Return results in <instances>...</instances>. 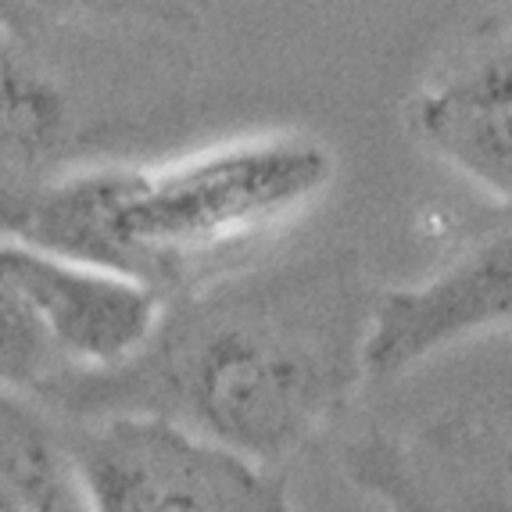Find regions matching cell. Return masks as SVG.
<instances>
[{"label": "cell", "mask_w": 512, "mask_h": 512, "mask_svg": "<svg viewBox=\"0 0 512 512\" xmlns=\"http://www.w3.org/2000/svg\"><path fill=\"white\" fill-rule=\"evenodd\" d=\"M8 8H11V4H0V18H4V15H8Z\"/></svg>", "instance_id": "obj_11"}, {"label": "cell", "mask_w": 512, "mask_h": 512, "mask_svg": "<svg viewBox=\"0 0 512 512\" xmlns=\"http://www.w3.org/2000/svg\"><path fill=\"white\" fill-rule=\"evenodd\" d=\"M333 151L265 133L162 165H83L40 190L8 237L133 276L165 301L215 258L280 230L333 180Z\"/></svg>", "instance_id": "obj_2"}, {"label": "cell", "mask_w": 512, "mask_h": 512, "mask_svg": "<svg viewBox=\"0 0 512 512\" xmlns=\"http://www.w3.org/2000/svg\"><path fill=\"white\" fill-rule=\"evenodd\" d=\"M416 137L512 208V33L470 51L412 104Z\"/></svg>", "instance_id": "obj_7"}, {"label": "cell", "mask_w": 512, "mask_h": 512, "mask_svg": "<svg viewBox=\"0 0 512 512\" xmlns=\"http://www.w3.org/2000/svg\"><path fill=\"white\" fill-rule=\"evenodd\" d=\"M90 512H294L280 477L151 416L58 423Z\"/></svg>", "instance_id": "obj_3"}, {"label": "cell", "mask_w": 512, "mask_h": 512, "mask_svg": "<svg viewBox=\"0 0 512 512\" xmlns=\"http://www.w3.org/2000/svg\"><path fill=\"white\" fill-rule=\"evenodd\" d=\"M76 133L79 104L47 51L40 8L11 4L0 18V237L47 183L65 176L61 158Z\"/></svg>", "instance_id": "obj_6"}, {"label": "cell", "mask_w": 512, "mask_h": 512, "mask_svg": "<svg viewBox=\"0 0 512 512\" xmlns=\"http://www.w3.org/2000/svg\"><path fill=\"white\" fill-rule=\"evenodd\" d=\"M0 280L29 308L65 376L129 366L151 344L169 301L133 276L0 237Z\"/></svg>", "instance_id": "obj_4"}, {"label": "cell", "mask_w": 512, "mask_h": 512, "mask_svg": "<svg viewBox=\"0 0 512 512\" xmlns=\"http://www.w3.org/2000/svg\"><path fill=\"white\" fill-rule=\"evenodd\" d=\"M0 512H90L58 419L0 391Z\"/></svg>", "instance_id": "obj_9"}, {"label": "cell", "mask_w": 512, "mask_h": 512, "mask_svg": "<svg viewBox=\"0 0 512 512\" xmlns=\"http://www.w3.org/2000/svg\"><path fill=\"white\" fill-rule=\"evenodd\" d=\"M419 473L437 512H512V412L444 416L419 441Z\"/></svg>", "instance_id": "obj_8"}, {"label": "cell", "mask_w": 512, "mask_h": 512, "mask_svg": "<svg viewBox=\"0 0 512 512\" xmlns=\"http://www.w3.org/2000/svg\"><path fill=\"white\" fill-rule=\"evenodd\" d=\"M512 323V222L477 240L441 273L416 287L387 291L369 308L359 366L384 380L430 351Z\"/></svg>", "instance_id": "obj_5"}, {"label": "cell", "mask_w": 512, "mask_h": 512, "mask_svg": "<svg viewBox=\"0 0 512 512\" xmlns=\"http://www.w3.org/2000/svg\"><path fill=\"white\" fill-rule=\"evenodd\" d=\"M369 319V316H366ZM341 280L319 273L269 280L165 305V319L129 366L61 376L36 405L65 423L151 416L269 466L291 455L362 376Z\"/></svg>", "instance_id": "obj_1"}, {"label": "cell", "mask_w": 512, "mask_h": 512, "mask_svg": "<svg viewBox=\"0 0 512 512\" xmlns=\"http://www.w3.org/2000/svg\"><path fill=\"white\" fill-rule=\"evenodd\" d=\"M61 376L65 366L51 351L36 319L0 280V391L40 398Z\"/></svg>", "instance_id": "obj_10"}]
</instances>
